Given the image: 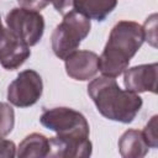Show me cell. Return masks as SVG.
<instances>
[{
	"mask_svg": "<svg viewBox=\"0 0 158 158\" xmlns=\"http://www.w3.org/2000/svg\"><path fill=\"white\" fill-rule=\"evenodd\" d=\"M144 42L142 25L121 20L111 28L107 42L99 57V70L110 78L120 77Z\"/></svg>",
	"mask_w": 158,
	"mask_h": 158,
	"instance_id": "cell-1",
	"label": "cell"
},
{
	"mask_svg": "<svg viewBox=\"0 0 158 158\" xmlns=\"http://www.w3.org/2000/svg\"><path fill=\"white\" fill-rule=\"evenodd\" d=\"M86 89L96 110L111 121L131 123L143 105L138 94L121 89L115 78L98 77L88 84Z\"/></svg>",
	"mask_w": 158,
	"mask_h": 158,
	"instance_id": "cell-2",
	"label": "cell"
},
{
	"mask_svg": "<svg viewBox=\"0 0 158 158\" xmlns=\"http://www.w3.org/2000/svg\"><path fill=\"white\" fill-rule=\"evenodd\" d=\"M91 22L86 16L70 11L63 16V20L52 32L51 44L52 51L59 59H65L73 52H75L83 40H85L90 32Z\"/></svg>",
	"mask_w": 158,
	"mask_h": 158,
	"instance_id": "cell-3",
	"label": "cell"
},
{
	"mask_svg": "<svg viewBox=\"0 0 158 158\" xmlns=\"http://www.w3.org/2000/svg\"><path fill=\"white\" fill-rule=\"evenodd\" d=\"M43 127L54 131L57 137L65 141H83L89 138L90 127L85 116L70 107L58 106L47 109L40 116Z\"/></svg>",
	"mask_w": 158,
	"mask_h": 158,
	"instance_id": "cell-4",
	"label": "cell"
},
{
	"mask_svg": "<svg viewBox=\"0 0 158 158\" xmlns=\"http://www.w3.org/2000/svg\"><path fill=\"white\" fill-rule=\"evenodd\" d=\"M5 22L7 30L28 47L36 46L44 32V17L36 10L14 7L7 12Z\"/></svg>",
	"mask_w": 158,
	"mask_h": 158,
	"instance_id": "cell-5",
	"label": "cell"
},
{
	"mask_svg": "<svg viewBox=\"0 0 158 158\" xmlns=\"http://www.w3.org/2000/svg\"><path fill=\"white\" fill-rule=\"evenodd\" d=\"M43 93L41 75L33 69H26L17 74L7 86V100L16 107H30L35 105Z\"/></svg>",
	"mask_w": 158,
	"mask_h": 158,
	"instance_id": "cell-6",
	"label": "cell"
},
{
	"mask_svg": "<svg viewBox=\"0 0 158 158\" xmlns=\"http://www.w3.org/2000/svg\"><path fill=\"white\" fill-rule=\"evenodd\" d=\"M158 64L148 63L127 68L123 72V85L127 90L138 93H157Z\"/></svg>",
	"mask_w": 158,
	"mask_h": 158,
	"instance_id": "cell-7",
	"label": "cell"
},
{
	"mask_svg": "<svg viewBox=\"0 0 158 158\" xmlns=\"http://www.w3.org/2000/svg\"><path fill=\"white\" fill-rule=\"evenodd\" d=\"M65 73L74 80L86 81L99 72V56L93 51H75L64 59Z\"/></svg>",
	"mask_w": 158,
	"mask_h": 158,
	"instance_id": "cell-8",
	"label": "cell"
},
{
	"mask_svg": "<svg viewBox=\"0 0 158 158\" xmlns=\"http://www.w3.org/2000/svg\"><path fill=\"white\" fill-rule=\"evenodd\" d=\"M30 56V47L7 30L6 38L0 47V65L6 70H15L20 68Z\"/></svg>",
	"mask_w": 158,
	"mask_h": 158,
	"instance_id": "cell-9",
	"label": "cell"
},
{
	"mask_svg": "<svg viewBox=\"0 0 158 158\" xmlns=\"http://www.w3.org/2000/svg\"><path fill=\"white\" fill-rule=\"evenodd\" d=\"M51 151L48 157H59V158H86L93 153L91 141H64L58 137L49 138Z\"/></svg>",
	"mask_w": 158,
	"mask_h": 158,
	"instance_id": "cell-10",
	"label": "cell"
},
{
	"mask_svg": "<svg viewBox=\"0 0 158 158\" xmlns=\"http://www.w3.org/2000/svg\"><path fill=\"white\" fill-rule=\"evenodd\" d=\"M118 152L123 158H142L148 153V144L142 131L128 128L118 138Z\"/></svg>",
	"mask_w": 158,
	"mask_h": 158,
	"instance_id": "cell-11",
	"label": "cell"
},
{
	"mask_svg": "<svg viewBox=\"0 0 158 158\" xmlns=\"http://www.w3.org/2000/svg\"><path fill=\"white\" fill-rule=\"evenodd\" d=\"M117 1L118 0H72V11L101 22L115 10Z\"/></svg>",
	"mask_w": 158,
	"mask_h": 158,
	"instance_id": "cell-12",
	"label": "cell"
},
{
	"mask_svg": "<svg viewBox=\"0 0 158 158\" xmlns=\"http://www.w3.org/2000/svg\"><path fill=\"white\" fill-rule=\"evenodd\" d=\"M51 151L49 138L44 135L33 132L27 135L19 144L16 149V156L20 158L31 157H48Z\"/></svg>",
	"mask_w": 158,
	"mask_h": 158,
	"instance_id": "cell-13",
	"label": "cell"
},
{
	"mask_svg": "<svg viewBox=\"0 0 158 158\" xmlns=\"http://www.w3.org/2000/svg\"><path fill=\"white\" fill-rule=\"evenodd\" d=\"M15 126V111L7 102L0 101V136L5 137L11 133Z\"/></svg>",
	"mask_w": 158,
	"mask_h": 158,
	"instance_id": "cell-14",
	"label": "cell"
},
{
	"mask_svg": "<svg viewBox=\"0 0 158 158\" xmlns=\"http://www.w3.org/2000/svg\"><path fill=\"white\" fill-rule=\"evenodd\" d=\"M157 14H152L146 19L144 23L142 25L144 41L154 48L157 47Z\"/></svg>",
	"mask_w": 158,
	"mask_h": 158,
	"instance_id": "cell-15",
	"label": "cell"
},
{
	"mask_svg": "<svg viewBox=\"0 0 158 158\" xmlns=\"http://www.w3.org/2000/svg\"><path fill=\"white\" fill-rule=\"evenodd\" d=\"M158 127V116L154 115L151 117V120L147 122V125L144 126L142 133L143 137L148 144L149 148H157L158 147V133H157V128Z\"/></svg>",
	"mask_w": 158,
	"mask_h": 158,
	"instance_id": "cell-16",
	"label": "cell"
},
{
	"mask_svg": "<svg viewBox=\"0 0 158 158\" xmlns=\"http://www.w3.org/2000/svg\"><path fill=\"white\" fill-rule=\"evenodd\" d=\"M16 146L14 141L0 138V157L5 158H12L16 156Z\"/></svg>",
	"mask_w": 158,
	"mask_h": 158,
	"instance_id": "cell-17",
	"label": "cell"
},
{
	"mask_svg": "<svg viewBox=\"0 0 158 158\" xmlns=\"http://www.w3.org/2000/svg\"><path fill=\"white\" fill-rule=\"evenodd\" d=\"M17 2L21 7L36 10V11H41L42 9H44L48 5L46 2V0H17Z\"/></svg>",
	"mask_w": 158,
	"mask_h": 158,
	"instance_id": "cell-18",
	"label": "cell"
},
{
	"mask_svg": "<svg viewBox=\"0 0 158 158\" xmlns=\"http://www.w3.org/2000/svg\"><path fill=\"white\" fill-rule=\"evenodd\" d=\"M6 35H7V28L4 27L2 22H1V17H0V47L2 46V43L6 38Z\"/></svg>",
	"mask_w": 158,
	"mask_h": 158,
	"instance_id": "cell-19",
	"label": "cell"
},
{
	"mask_svg": "<svg viewBox=\"0 0 158 158\" xmlns=\"http://www.w3.org/2000/svg\"><path fill=\"white\" fill-rule=\"evenodd\" d=\"M53 1H54V0H46V2H47V4H49V2H51V4H52V2H53Z\"/></svg>",
	"mask_w": 158,
	"mask_h": 158,
	"instance_id": "cell-20",
	"label": "cell"
},
{
	"mask_svg": "<svg viewBox=\"0 0 158 158\" xmlns=\"http://www.w3.org/2000/svg\"><path fill=\"white\" fill-rule=\"evenodd\" d=\"M0 138H1V136H0Z\"/></svg>",
	"mask_w": 158,
	"mask_h": 158,
	"instance_id": "cell-21",
	"label": "cell"
}]
</instances>
